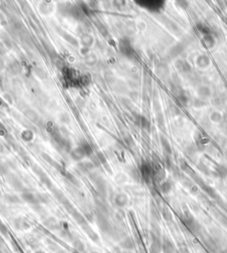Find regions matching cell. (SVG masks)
Instances as JSON below:
<instances>
[{
	"label": "cell",
	"instance_id": "8",
	"mask_svg": "<svg viewBox=\"0 0 227 253\" xmlns=\"http://www.w3.org/2000/svg\"><path fill=\"white\" fill-rule=\"evenodd\" d=\"M121 245H122L123 248L126 249V250H131L134 247L133 242H132V240L130 238L124 239V241L121 243Z\"/></svg>",
	"mask_w": 227,
	"mask_h": 253
},
{
	"label": "cell",
	"instance_id": "10",
	"mask_svg": "<svg viewBox=\"0 0 227 253\" xmlns=\"http://www.w3.org/2000/svg\"><path fill=\"white\" fill-rule=\"evenodd\" d=\"M163 250L164 253H173V246L169 241H165L163 243Z\"/></svg>",
	"mask_w": 227,
	"mask_h": 253
},
{
	"label": "cell",
	"instance_id": "11",
	"mask_svg": "<svg viewBox=\"0 0 227 253\" xmlns=\"http://www.w3.org/2000/svg\"><path fill=\"white\" fill-rule=\"evenodd\" d=\"M17 222V227H19L20 229H27V228H30V224L28 223V221L26 219H18L16 220Z\"/></svg>",
	"mask_w": 227,
	"mask_h": 253
},
{
	"label": "cell",
	"instance_id": "7",
	"mask_svg": "<svg viewBox=\"0 0 227 253\" xmlns=\"http://www.w3.org/2000/svg\"><path fill=\"white\" fill-rule=\"evenodd\" d=\"M73 242H74L75 249L77 251H79V252H83V251H84V250H85V245H84V243H83L81 240L76 239V240H74Z\"/></svg>",
	"mask_w": 227,
	"mask_h": 253
},
{
	"label": "cell",
	"instance_id": "2",
	"mask_svg": "<svg viewBox=\"0 0 227 253\" xmlns=\"http://www.w3.org/2000/svg\"><path fill=\"white\" fill-rule=\"evenodd\" d=\"M83 229H84V232L87 234V235H88L92 241H94V242H98V241H99V236H98V235L96 234V232L94 231L92 228L90 227L89 224L86 225V226H84V227H83Z\"/></svg>",
	"mask_w": 227,
	"mask_h": 253
},
{
	"label": "cell",
	"instance_id": "16",
	"mask_svg": "<svg viewBox=\"0 0 227 253\" xmlns=\"http://www.w3.org/2000/svg\"><path fill=\"white\" fill-rule=\"evenodd\" d=\"M59 253H64V252H62V251H60V252H59Z\"/></svg>",
	"mask_w": 227,
	"mask_h": 253
},
{
	"label": "cell",
	"instance_id": "12",
	"mask_svg": "<svg viewBox=\"0 0 227 253\" xmlns=\"http://www.w3.org/2000/svg\"><path fill=\"white\" fill-rule=\"evenodd\" d=\"M26 241H27V243L29 245H30V246H32V247L36 244V239L35 238L34 236H29V237H27Z\"/></svg>",
	"mask_w": 227,
	"mask_h": 253
},
{
	"label": "cell",
	"instance_id": "1",
	"mask_svg": "<svg viewBox=\"0 0 227 253\" xmlns=\"http://www.w3.org/2000/svg\"><path fill=\"white\" fill-rule=\"evenodd\" d=\"M97 223H98L99 228L101 229V231H103L104 233L110 234L112 232L111 223L109 221L108 216L97 213Z\"/></svg>",
	"mask_w": 227,
	"mask_h": 253
},
{
	"label": "cell",
	"instance_id": "14",
	"mask_svg": "<svg viewBox=\"0 0 227 253\" xmlns=\"http://www.w3.org/2000/svg\"><path fill=\"white\" fill-rule=\"evenodd\" d=\"M36 253H45V251H43V250H37V251H36Z\"/></svg>",
	"mask_w": 227,
	"mask_h": 253
},
{
	"label": "cell",
	"instance_id": "6",
	"mask_svg": "<svg viewBox=\"0 0 227 253\" xmlns=\"http://www.w3.org/2000/svg\"><path fill=\"white\" fill-rule=\"evenodd\" d=\"M84 156H85V153H84V150L81 148V146H80L79 148L75 150L74 151L72 152V157H73V159H76V160L82 159Z\"/></svg>",
	"mask_w": 227,
	"mask_h": 253
},
{
	"label": "cell",
	"instance_id": "13",
	"mask_svg": "<svg viewBox=\"0 0 227 253\" xmlns=\"http://www.w3.org/2000/svg\"><path fill=\"white\" fill-rule=\"evenodd\" d=\"M0 232L3 234V235H5V234L7 233L6 227H5V225H4V223L1 221V219H0Z\"/></svg>",
	"mask_w": 227,
	"mask_h": 253
},
{
	"label": "cell",
	"instance_id": "3",
	"mask_svg": "<svg viewBox=\"0 0 227 253\" xmlns=\"http://www.w3.org/2000/svg\"><path fill=\"white\" fill-rule=\"evenodd\" d=\"M22 198L24 199L26 202H28V203H34V204H36V203H39L38 197L35 196L32 193H29V192L23 194L22 195Z\"/></svg>",
	"mask_w": 227,
	"mask_h": 253
},
{
	"label": "cell",
	"instance_id": "5",
	"mask_svg": "<svg viewBox=\"0 0 227 253\" xmlns=\"http://www.w3.org/2000/svg\"><path fill=\"white\" fill-rule=\"evenodd\" d=\"M45 225L49 228V229H57L58 228H60L59 224L57 222V220L53 218H49L46 219V221L45 222Z\"/></svg>",
	"mask_w": 227,
	"mask_h": 253
},
{
	"label": "cell",
	"instance_id": "9",
	"mask_svg": "<svg viewBox=\"0 0 227 253\" xmlns=\"http://www.w3.org/2000/svg\"><path fill=\"white\" fill-rule=\"evenodd\" d=\"M141 174L143 175V177L145 179H147L150 177V174H151V168L148 165H143L141 166Z\"/></svg>",
	"mask_w": 227,
	"mask_h": 253
},
{
	"label": "cell",
	"instance_id": "4",
	"mask_svg": "<svg viewBox=\"0 0 227 253\" xmlns=\"http://www.w3.org/2000/svg\"><path fill=\"white\" fill-rule=\"evenodd\" d=\"M115 204L119 206V207H123L124 205H126V203L128 202V198L127 197L124 195V194H119L116 196V198L114 199Z\"/></svg>",
	"mask_w": 227,
	"mask_h": 253
},
{
	"label": "cell",
	"instance_id": "15",
	"mask_svg": "<svg viewBox=\"0 0 227 253\" xmlns=\"http://www.w3.org/2000/svg\"><path fill=\"white\" fill-rule=\"evenodd\" d=\"M0 253H3V252H2V250H0Z\"/></svg>",
	"mask_w": 227,
	"mask_h": 253
}]
</instances>
